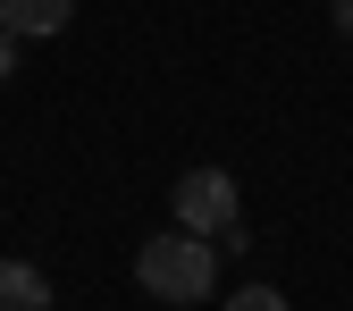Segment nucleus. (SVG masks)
I'll list each match as a JSON object with an SVG mask.
<instances>
[{
    "instance_id": "nucleus-6",
    "label": "nucleus",
    "mask_w": 353,
    "mask_h": 311,
    "mask_svg": "<svg viewBox=\"0 0 353 311\" xmlns=\"http://www.w3.org/2000/svg\"><path fill=\"white\" fill-rule=\"evenodd\" d=\"M9 68H17V34L0 26V84H9Z\"/></svg>"
},
{
    "instance_id": "nucleus-2",
    "label": "nucleus",
    "mask_w": 353,
    "mask_h": 311,
    "mask_svg": "<svg viewBox=\"0 0 353 311\" xmlns=\"http://www.w3.org/2000/svg\"><path fill=\"white\" fill-rule=\"evenodd\" d=\"M168 210H176V228H194V236H228L244 219V194H236L228 168H185L176 194H168Z\"/></svg>"
},
{
    "instance_id": "nucleus-4",
    "label": "nucleus",
    "mask_w": 353,
    "mask_h": 311,
    "mask_svg": "<svg viewBox=\"0 0 353 311\" xmlns=\"http://www.w3.org/2000/svg\"><path fill=\"white\" fill-rule=\"evenodd\" d=\"M0 311H51V278L34 261H0Z\"/></svg>"
},
{
    "instance_id": "nucleus-5",
    "label": "nucleus",
    "mask_w": 353,
    "mask_h": 311,
    "mask_svg": "<svg viewBox=\"0 0 353 311\" xmlns=\"http://www.w3.org/2000/svg\"><path fill=\"white\" fill-rule=\"evenodd\" d=\"M228 311H286V294L278 286H244V294H228Z\"/></svg>"
},
{
    "instance_id": "nucleus-3",
    "label": "nucleus",
    "mask_w": 353,
    "mask_h": 311,
    "mask_svg": "<svg viewBox=\"0 0 353 311\" xmlns=\"http://www.w3.org/2000/svg\"><path fill=\"white\" fill-rule=\"evenodd\" d=\"M68 17H76V0H0V26L17 42H51V34H68Z\"/></svg>"
},
{
    "instance_id": "nucleus-7",
    "label": "nucleus",
    "mask_w": 353,
    "mask_h": 311,
    "mask_svg": "<svg viewBox=\"0 0 353 311\" xmlns=\"http://www.w3.org/2000/svg\"><path fill=\"white\" fill-rule=\"evenodd\" d=\"M328 17H336V34H353V0H328Z\"/></svg>"
},
{
    "instance_id": "nucleus-1",
    "label": "nucleus",
    "mask_w": 353,
    "mask_h": 311,
    "mask_svg": "<svg viewBox=\"0 0 353 311\" xmlns=\"http://www.w3.org/2000/svg\"><path fill=\"white\" fill-rule=\"evenodd\" d=\"M135 286L152 294V303H202L210 286H219V244L210 236H194V228H168V236H152L143 252H135Z\"/></svg>"
}]
</instances>
